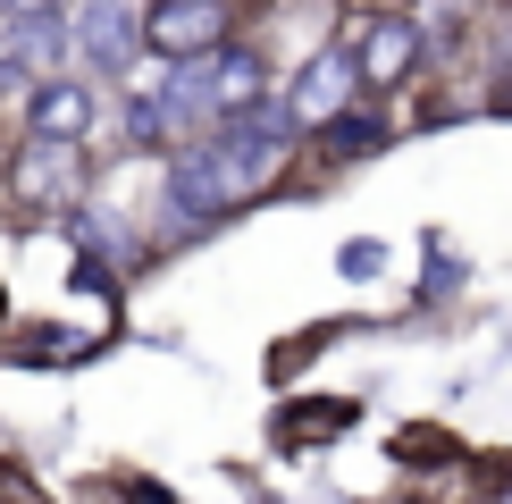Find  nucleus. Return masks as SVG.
<instances>
[{
	"mask_svg": "<svg viewBox=\"0 0 512 504\" xmlns=\"http://www.w3.org/2000/svg\"><path fill=\"white\" fill-rule=\"evenodd\" d=\"M286 168H294V126L277 110L227 118L210 135L177 143V168H168V194H160V236H202L227 210L269 202L286 185Z\"/></svg>",
	"mask_w": 512,
	"mask_h": 504,
	"instance_id": "1",
	"label": "nucleus"
},
{
	"mask_svg": "<svg viewBox=\"0 0 512 504\" xmlns=\"http://www.w3.org/2000/svg\"><path fill=\"white\" fill-rule=\"evenodd\" d=\"M68 42L84 51V68H93V76L126 84V68L143 59V9H135V0H84V17L68 26Z\"/></svg>",
	"mask_w": 512,
	"mask_h": 504,
	"instance_id": "5",
	"label": "nucleus"
},
{
	"mask_svg": "<svg viewBox=\"0 0 512 504\" xmlns=\"http://www.w3.org/2000/svg\"><path fill=\"white\" fill-rule=\"evenodd\" d=\"M496 110H504V118H512V68H504V76H496Z\"/></svg>",
	"mask_w": 512,
	"mask_h": 504,
	"instance_id": "17",
	"label": "nucleus"
},
{
	"mask_svg": "<svg viewBox=\"0 0 512 504\" xmlns=\"http://www.w3.org/2000/svg\"><path fill=\"white\" fill-rule=\"evenodd\" d=\"M9 362H84V336L76 328H26V336H9Z\"/></svg>",
	"mask_w": 512,
	"mask_h": 504,
	"instance_id": "10",
	"label": "nucleus"
},
{
	"mask_svg": "<svg viewBox=\"0 0 512 504\" xmlns=\"http://www.w3.org/2000/svg\"><path fill=\"white\" fill-rule=\"evenodd\" d=\"M345 51H353L361 93H403V84L420 76V51H429V42H420L412 17H370V26H361V42H345Z\"/></svg>",
	"mask_w": 512,
	"mask_h": 504,
	"instance_id": "6",
	"label": "nucleus"
},
{
	"mask_svg": "<svg viewBox=\"0 0 512 504\" xmlns=\"http://www.w3.org/2000/svg\"><path fill=\"white\" fill-rule=\"evenodd\" d=\"M387 135H395V126H387V110H370V101H353V110H336L328 126H319V152H328V160H370V152H387Z\"/></svg>",
	"mask_w": 512,
	"mask_h": 504,
	"instance_id": "8",
	"label": "nucleus"
},
{
	"mask_svg": "<svg viewBox=\"0 0 512 504\" xmlns=\"http://www.w3.org/2000/svg\"><path fill=\"white\" fill-rule=\"evenodd\" d=\"M236 0H143V51L160 68H185V59H210L236 42Z\"/></svg>",
	"mask_w": 512,
	"mask_h": 504,
	"instance_id": "2",
	"label": "nucleus"
},
{
	"mask_svg": "<svg viewBox=\"0 0 512 504\" xmlns=\"http://www.w3.org/2000/svg\"><path fill=\"white\" fill-rule=\"evenodd\" d=\"M0 320H9V286H0Z\"/></svg>",
	"mask_w": 512,
	"mask_h": 504,
	"instance_id": "18",
	"label": "nucleus"
},
{
	"mask_svg": "<svg viewBox=\"0 0 512 504\" xmlns=\"http://www.w3.org/2000/svg\"><path fill=\"white\" fill-rule=\"evenodd\" d=\"M101 488H110L118 504H185V496H168L160 479H143V471H118V479H101Z\"/></svg>",
	"mask_w": 512,
	"mask_h": 504,
	"instance_id": "12",
	"label": "nucleus"
},
{
	"mask_svg": "<svg viewBox=\"0 0 512 504\" xmlns=\"http://www.w3.org/2000/svg\"><path fill=\"white\" fill-rule=\"evenodd\" d=\"M353 101H370V93H361V76H353V51H345V42H319L303 68H294V84L269 101V110L286 118L294 135H319V126H328L336 110H353Z\"/></svg>",
	"mask_w": 512,
	"mask_h": 504,
	"instance_id": "4",
	"label": "nucleus"
},
{
	"mask_svg": "<svg viewBox=\"0 0 512 504\" xmlns=\"http://www.w3.org/2000/svg\"><path fill=\"white\" fill-rule=\"evenodd\" d=\"M101 126V93L84 76H42V84H26V135H42V143H84Z\"/></svg>",
	"mask_w": 512,
	"mask_h": 504,
	"instance_id": "7",
	"label": "nucleus"
},
{
	"mask_svg": "<svg viewBox=\"0 0 512 504\" xmlns=\"http://www.w3.org/2000/svg\"><path fill=\"white\" fill-rule=\"evenodd\" d=\"M378 261H387V252H378V244H345V278H370Z\"/></svg>",
	"mask_w": 512,
	"mask_h": 504,
	"instance_id": "15",
	"label": "nucleus"
},
{
	"mask_svg": "<svg viewBox=\"0 0 512 504\" xmlns=\"http://www.w3.org/2000/svg\"><path fill=\"white\" fill-rule=\"evenodd\" d=\"M93 194V160H84V143H42L26 135L9 152V202L17 210H42V219H59V210H76Z\"/></svg>",
	"mask_w": 512,
	"mask_h": 504,
	"instance_id": "3",
	"label": "nucleus"
},
{
	"mask_svg": "<svg viewBox=\"0 0 512 504\" xmlns=\"http://www.w3.org/2000/svg\"><path fill=\"white\" fill-rule=\"evenodd\" d=\"M437 454H454V437H437V429H412V437H395V462H437Z\"/></svg>",
	"mask_w": 512,
	"mask_h": 504,
	"instance_id": "13",
	"label": "nucleus"
},
{
	"mask_svg": "<svg viewBox=\"0 0 512 504\" xmlns=\"http://www.w3.org/2000/svg\"><path fill=\"white\" fill-rule=\"evenodd\" d=\"M59 9H68V0H0V26H42V17H59Z\"/></svg>",
	"mask_w": 512,
	"mask_h": 504,
	"instance_id": "14",
	"label": "nucleus"
},
{
	"mask_svg": "<svg viewBox=\"0 0 512 504\" xmlns=\"http://www.w3.org/2000/svg\"><path fill=\"white\" fill-rule=\"evenodd\" d=\"M126 135H135V152H177V143H168V126H160V110H152V93L126 101Z\"/></svg>",
	"mask_w": 512,
	"mask_h": 504,
	"instance_id": "11",
	"label": "nucleus"
},
{
	"mask_svg": "<svg viewBox=\"0 0 512 504\" xmlns=\"http://www.w3.org/2000/svg\"><path fill=\"white\" fill-rule=\"evenodd\" d=\"M345 429H353V404H286L277 412V446L286 454L319 446V437H345Z\"/></svg>",
	"mask_w": 512,
	"mask_h": 504,
	"instance_id": "9",
	"label": "nucleus"
},
{
	"mask_svg": "<svg viewBox=\"0 0 512 504\" xmlns=\"http://www.w3.org/2000/svg\"><path fill=\"white\" fill-rule=\"evenodd\" d=\"M345 9H370V17H403L412 0H345Z\"/></svg>",
	"mask_w": 512,
	"mask_h": 504,
	"instance_id": "16",
	"label": "nucleus"
}]
</instances>
